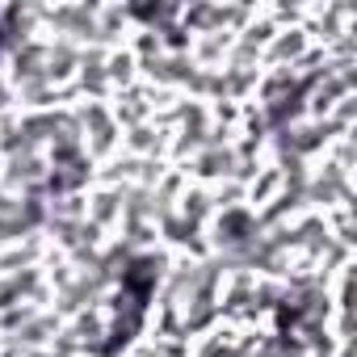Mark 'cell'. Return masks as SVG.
<instances>
[{"label": "cell", "instance_id": "6da1fadb", "mask_svg": "<svg viewBox=\"0 0 357 357\" xmlns=\"http://www.w3.org/2000/svg\"><path fill=\"white\" fill-rule=\"evenodd\" d=\"M252 17H257V5H236V0H190V5L176 9V26L190 38L219 34V30L240 34Z\"/></svg>", "mask_w": 357, "mask_h": 357}, {"label": "cell", "instance_id": "7a4b0ae2", "mask_svg": "<svg viewBox=\"0 0 357 357\" xmlns=\"http://www.w3.org/2000/svg\"><path fill=\"white\" fill-rule=\"evenodd\" d=\"M97 0H55L43 5V38L47 43H72V47H93V26H97Z\"/></svg>", "mask_w": 357, "mask_h": 357}, {"label": "cell", "instance_id": "3957f363", "mask_svg": "<svg viewBox=\"0 0 357 357\" xmlns=\"http://www.w3.org/2000/svg\"><path fill=\"white\" fill-rule=\"evenodd\" d=\"M72 109L80 118V143H84V155L93 164L122 151V126L114 122L109 101H72Z\"/></svg>", "mask_w": 357, "mask_h": 357}, {"label": "cell", "instance_id": "277c9868", "mask_svg": "<svg viewBox=\"0 0 357 357\" xmlns=\"http://www.w3.org/2000/svg\"><path fill=\"white\" fill-rule=\"evenodd\" d=\"M303 202L315 215H332L340 206H353V176L340 172L328 160H315L311 164V176H307V190H303Z\"/></svg>", "mask_w": 357, "mask_h": 357}, {"label": "cell", "instance_id": "5b68a950", "mask_svg": "<svg viewBox=\"0 0 357 357\" xmlns=\"http://www.w3.org/2000/svg\"><path fill=\"white\" fill-rule=\"evenodd\" d=\"M5 76H9L13 93L34 89V84H51V80H47V38H30V43L9 47V55H5Z\"/></svg>", "mask_w": 357, "mask_h": 357}, {"label": "cell", "instance_id": "8992f818", "mask_svg": "<svg viewBox=\"0 0 357 357\" xmlns=\"http://www.w3.org/2000/svg\"><path fill=\"white\" fill-rule=\"evenodd\" d=\"M59 328H63V319L51 311V307H43V311H34L5 344L17 353V357H43V353H51V344H55V336H59Z\"/></svg>", "mask_w": 357, "mask_h": 357}, {"label": "cell", "instance_id": "52a82bcc", "mask_svg": "<svg viewBox=\"0 0 357 357\" xmlns=\"http://www.w3.org/2000/svg\"><path fill=\"white\" fill-rule=\"evenodd\" d=\"M47 155L38 151H26V155H9V160H0V185L13 190V194H38L43 198V185H47Z\"/></svg>", "mask_w": 357, "mask_h": 357}, {"label": "cell", "instance_id": "ba28073f", "mask_svg": "<svg viewBox=\"0 0 357 357\" xmlns=\"http://www.w3.org/2000/svg\"><path fill=\"white\" fill-rule=\"evenodd\" d=\"M311 47H315V43H311V34H307L303 26H278V34L269 38V47H265V55H261V68H265V72L294 68Z\"/></svg>", "mask_w": 357, "mask_h": 357}, {"label": "cell", "instance_id": "9c48e42d", "mask_svg": "<svg viewBox=\"0 0 357 357\" xmlns=\"http://www.w3.org/2000/svg\"><path fill=\"white\" fill-rule=\"evenodd\" d=\"M135 22H130V9H126V0L122 5H101L97 9V26H93V47L97 51H118L126 47Z\"/></svg>", "mask_w": 357, "mask_h": 357}, {"label": "cell", "instance_id": "30bf717a", "mask_svg": "<svg viewBox=\"0 0 357 357\" xmlns=\"http://www.w3.org/2000/svg\"><path fill=\"white\" fill-rule=\"evenodd\" d=\"M168 143H172V130H164L155 122H143V126L122 130V151L126 155H139V160H164L168 164Z\"/></svg>", "mask_w": 357, "mask_h": 357}, {"label": "cell", "instance_id": "8fae6325", "mask_svg": "<svg viewBox=\"0 0 357 357\" xmlns=\"http://www.w3.org/2000/svg\"><path fill=\"white\" fill-rule=\"evenodd\" d=\"M84 219L93 227H101L105 236H114L122 227V190H109V185H93L84 194Z\"/></svg>", "mask_w": 357, "mask_h": 357}, {"label": "cell", "instance_id": "7c38bea8", "mask_svg": "<svg viewBox=\"0 0 357 357\" xmlns=\"http://www.w3.org/2000/svg\"><path fill=\"white\" fill-rule=\"evenodd\" d=\"M109 114H114V122H118L122 130H130V126H143V122H151L147 89H143V84H135V89H122V93H114V97H109Z\"/></svg>", "mask_w": 357, "mask_h": 357}, {"label": "cell", "instance_id": "4fadbf2b", "mask_svg": "<svg viewBox=\"0 0 357 357\" xmlns=\"http://www.w3.org/2000/svg\"><path fill=\"white\" fill-rule=\"evenodd\" d=\"M76 68H80V47L72 43H47V80L63 93H72V80H76Z\"/></svg>", "mask_w": 357, "mask_h": 357}, {"label": "cell", "instance_id": "5bb4252c", "mask_svg": "<svg viewBox=\"0 0 357 357\" xmlns=\"http://www.w3.org/2000/svg\"><path fill=\"white\" fill-rule=\"evenodd\" d=\"M176 215H181L190 227L206 231V223H211V215H215V198H211V185H198V181H190V185H185V194L176 198Z\"/></svg>", "mask_w": 357, "mask_h": 357}, {"label": "cell", "instance_id": "9a60e30c", "mask_svg": "<svg viewBox=\"0 0 357 357\" xmlns=\"http://www.w3.org/2000/svg\"><path fill=\"white\" fill-rule=\"evenodd\" d=\"M278 194H282V172L265 160V164L248 176V181H244V206H248V211H261V206H269Z\"/></svg>", "mask_w": 357, "mask_h": 357}, {"label": "cell", "instance_id": "2e32d148", "mask_svg": "<svg viewBox=\"0 0 357 357\" xmlns=\"http://www.w3.org/2000/svg\"><path fill=\"white\" fill-rule=\"evenodd\" d=\"M231 47H236V34H227V30H219V34H202V38H194L190 59H194L198 68H223L227 55H231Z\"/></svg>", "mask_w": 357, "mask_h": 357}, {"label": "cell", "instance_id": "e0dca14e", "mask_svg": "<svg viewBox=\"0 0 357 357\" xmlns=\"http://www.w3.org/2000/svg\"><path fill=\"white\" fill-rule=\"evenodd\" d=\"M105 80H109V89H114V93H122V89H135V84H139V63H135V55H130L126 47L105 51Z\"/></svg>", "mask_w": 357, "mask_h": 357}, {"label": "cell", "instance_id": "ac0fdd59", "mask_svg": "<svg viewBox=\"0 0 357 357\" xmlns=\"http://www.w3.org/2000/svg\"><path fill=\"white\" fill-rule=\"evenodd\" d=\"M126 51L135 55V63H147V59L164 55V47H160V34H155V30H130Z\"/></svg>", "mask_w": 357, "mask_h": 357}, {"label": "cell", "instance_id": "d6986e66", "mask_svg": "<svg viewBox=\"0 0 357 357\" xmlns=\"http://www.w3.org/2000/svg\"><path fill=\"white\" fill-rule=\"evenodd\" d=\"M22 206H26V194H13L0 185V219H22Z\"/></svg>", "mask_w": 357, "mask_h": 357}, {"label": "cell", "instance_id": "ffe728a7", "mask_svg": "<svg viewBox=\"0 0 357 357\" xmlns=\"http://www.w3.org/2000/svg\"><path fill=\"white\" fill-rule=\"evenodd\" d=\"M5 55H9V43H5V30H0V63H5Z\"/></svg>", "mask_w": 357, "mask_h": 357}, {"label": "cell", "instance_id": "44dd1931", "mask_svg": "<svg viewBox=\"0 0 357 357\" xmlns=\"http://www.w3.org/2000/svg\"><path fill=\"white\" fill-rule=\"evenodd\" d=\"M0 357H17V353H13V349H9V344H5V349H0Z\"/></svg>", "mask_w": 357, "mask_h": 357}]
</instances>
